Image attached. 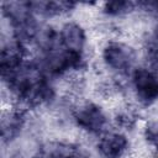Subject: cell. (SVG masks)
Returning a JSON list of instances; mask_svg holds the SVG:
<instances>
[{
    "label": "cell",
    "mask_w": 158,
    "mask_h": 158,
    "mask_svg": "<svg viewBox=\"0 0 158 158\" xmlns=\"http://www.w3.org/2000/svg\"><path fill=\"white\" fill-rule=\"evenodd\" d=\"M101 59L107 69L116 74H131L137 67V51L122 40H109L101 48Z\"/></svg>",
    "instance_id": "obj_1"
},
{
    "label": "cell",
    "mask_w": 158,
    "mask_h": 158,
    "mask_svg": "<svg viewBox=\"0 0 158 158\" xmlns=\"http://www.w3.org/2000/svg\"><path fill=\"white\" fill-rule=\"evenodd\" d=\"M72 117L79 130L90 135H101L109 123L107 112L95 101L79 102L73 109Z\"/></svg>",
    "instance_id": "obj_2"
},
{
    "label": "cell",
    "mask_w": 158,
    "mask_h": 158,
    "mask_svg": "<svg viewBox=\"0 0 158 158\" xmlns=\"http://www.w3.org/2000/svg\"><path fill=\"white\" fill-rule=\"evenodd\" d=\"M131 75V86L137 101L151 106L158 101V72L151 67H136Z\"/></svg>",
    "instance_id": "obj_3"
},
{
    "label": "cell",
    "mask_w": 158,
    "mask_h": 158,
    "mask_svg": "<svg viewBox=\"0 0 158 158\" xmlns=\"http://www.w3.org/2000/svg\"><path fill=\"white\" fill-rule=\"evenodd\" d=\"M130 139L121 130L105 131L99 135L95 144L100 158H123L130 149Z\"/></svg>",
    "instance_id": "obj_4"
},
{
    "label": "cell",
    "mask_w": 158,
    "mask_h": 158,
    "mask_svg": "<svg viewBox=\"0 0 158 158\" xmlns=\"http://www.w3.org/2000/svg\"><path fill=\"white\" fill-rule=\"evenodd\" d=\"M58 43L68 52L85 56L88 46V33L81 23L77 21H67L57 30Z\"/></svg>",
    "instance_id": "obj_5"
},
{
    "label": "cell",
    "mask_w": 158,
    "mask_h": 158,
    "mask_svg": "<svg viewBox=\"0 0 158 158\" xmlns=\"http://www.w3.org/2000/svg\"><path fill=\"white\" fill-rule=\"evenodd\" d=\"M26 53L27 48H25L21 43L11 38L10 41L5 42L1 47L0 53V69L1 74L9 73L21 64L26 62Z\"/></svg>",
    "instance_id": "obj_6"
},
{
    "label": "cell",
    "mask_w": 158,
    "mask_h": 158,
    "mask_svg": "<svg viewBox=\"0 0 158 158\" xmlns=\"http://www.w3.org/2000/svg\"><path fill=\"white\" fill-rule=\"evenodd\" d=\"M30 4L37 17H58L77 7V4L72 1H30Z\"/></svg>",
    "instance_id": "obj_7"
},
{
    "label": "cell",
    "mask_w": 158,
    "mask_h": 158,
    "mask_svg": "<svg viewBox=\"0 0 158 158\" xmlns=\"http://www.w3.org/2000/svg\"><path fill=\"white\" fill-rule=\"evenodd\" d=\"M22 125H23V117L21 110H9L7 112H4L1 121L4 141L15 137L22 128Z\"/></svg>",
    "instance_id": "obj_8"
},
{
    "label": "cell",
    "mask_w": 158,
    "mask_h": 158,
    "mask_svg": "<svg viewBox=\"0 0 158 158\" xmlns=\"http://www.w3.org/2000/svg\"><path fill=\"white\" fill-rule=\"evenodd\" d=\"M138 6L137 2L132 1H107L101 4V12L109 17H122L137 10Z\"/></svg>",
    "instance_id": "obj_9"
},
{
    "label": "cell",
    "mask_w": 158,
    "mask_h": 158,
    "mask_svg": "<svg viewBox=\"0 0 158 158\" xmlns=\"http://www.w3.org/2000/svg\"><path fill=\"white\" fill-rule=\"evenodd\" d=\"M143 137L148 147L158 152V118H152L147 121L143 127Z\"/></svg>",
    "instance_id": "obj_10"
},
{
    "label": "cell",
    "mask_w": 158,
    "mask_h": 158,
    "mask_svg": "<svg viewBox=\"0 0 158 158\" xmlns=\"http://www.w3.org/2000/svg\"><path fill=\"white\" fill-rule=\"evenodd\" d=\"M115 121L117 126L121 127V130H131L137 123V116L133 114L132 110L125 109V110H120L116 112Z\"/></svg>",
    "instance_id": "obj_11"
},
{
    "label": "cell",
    "mask_w": 158,
    "mask_h": 158,
    "mask_svg": "<svg viewBox=\"0 0 158 158\" xmlns=\"http://www.w3.org/2000/svg\"><path fill=\"white\" fill-rule=\"evenodd\" d=\"M146 52L149 62L158 67V31L153 32L146 41Z\"/></svg>",
    "instance_id": "obj_12"
},
{
    "label": "cell",
    "mask_w": 158,
    "mask_h": 158,
    "mask_svg": "<svg viewBox=\"0 0 158 158\" xmlns=\"http://www.w3.org/2000/svg\"><path fill=\"white\" fill-rule=\"evenodd\" d=\"M142 6H144L146 9H148L149 11L154 12L158 16V1H153V2H141Z\"/></svg>",
    "instance_id": "obj_13"
}]
</instances>
